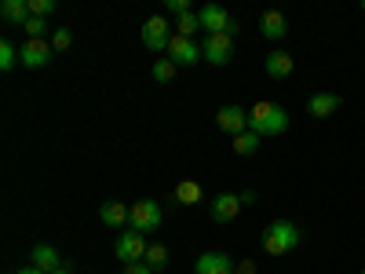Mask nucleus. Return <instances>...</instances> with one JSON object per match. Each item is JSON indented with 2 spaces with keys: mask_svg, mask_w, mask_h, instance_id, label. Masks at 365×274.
<instances>
[{
  "mask_svg": "<svg viewBox=\"0 0 365 274\" xmlns=\"http://www.w3.org/2000/svg\"><path fill=\"white\" fill-rule=\"evenodd\" d=\"M299 227L296 223H289V220H274L267 230H263V253L267 256H285V253H292L296 245H299Z\"/></svg>",
  "mask_w": 365,
  "mask_h": 274,
  "instance_id": "obj_2",
  "label": "nucleus"
},
{
  "mask_svg": "<svg viewBox=\"0 0 365 274\" xmlns=\"http://www.w3.org/2000/svg\"><path fill=\"white\" fill-rule=\"evenodd\" d=\"M241 208H245V205H241V194H220L216 201L208 205V216L216 223H230V220H237Z\"/></svg>",
  "mask_w": 365,
  "mask_h": 274,
  "instance_id": "obj_11",
  "label": "nucleus"
},
{
  "mask_svg": "<svg viewBox=\"0 0 365 274\" xmlns=\"http://www.w3.org/2000/svg\"><path fill=\"white\" fill-rule=\"evenodd\" d=\"M361 11H365V4H361Z\"/></svg>",
  "mask_w": 365,
  "mask_h": 274,
  "instance_id": "obj_33",
  "label": "nucleus"
},
{
  "mask_svg": "<svg viewBox=\"0 0 365 274\" xmlns=\"http://www.w3.org/2000/svg\"><path fill=\"white\" fill-rule=\"evenodd\" d=\"M168 11H172V15H187L190 4H187V0H168Z\"/></svg>",
  "mask_w": 365,
  "mask_h": 274,
  "instance_id": "obj_28",
  "label": "nucleus"
},
{
  "mask_svg": "<svg viewBox=\"0 0 365 274\" xmlns=\"http://www.w3.org/2000/svg\"><path fill=\"white\" fill-rule=\"evenodd\" d=\"M143 263L150 267V270H165L168 267V249L161 245V241H154V245L146 249V256H143Z\"/></svg>",
  "mask_w": 365,
  "mask_h": 274,
  "instance_id": "obj_21",
  "label": "nucleus"
},
{
  "mask_svg": "<svg viewBox=\"0 0 365 274\" xmlns=\"http://www.w3.org/2000/svg\"><path fill=\"white\" fill-rule=\"evenodd\" d=\"M201 55H205V63H212V66H227L230 59H234V37L208 34L205 44H201Z\"/></svg>",
  "mask_w": 365,
  "mask_h": 274,
  "instance_id": "obj_6",
  "label": "nucleus"
},
{
  "mask_svg": "<svg viewBox=\"0 0 365 274\" xmlns=\"http://www.w3.org/2000/svg\"><path fill=\"white\" fill-rule=\"evenodd\" d=\"M175 77V63H172V59H158V63H154V81H172Z\"/></svg>",
  "mask_w": 365,
  "mask_h": 274,
  "instance_id": "obj_25",
  "label": "nucleus"
},
{
  "mask_svg": "<svg viewBox=\"0 0 365 274\" xmlns=\"http://www.w3.org/2000/svg\"><path fill=\"white\" fill-rule=\"evenodd\" d=\"M139 37H143V44H146L150 51H165V48H168V41H172L175 34H172V26H168V19H165V15H154V19H146V22H143Z\"/></svg>",
  "mask_w": 365,
  "mask_h": 274,
  "instance_id": "obj_4",
  "label": "nucleus"
},
{
  "mask_svg": "<svg viewBox=\"0 0 365 274\" xmlns=\"http://www.w3.org/2000/svg\"><path fill=\"white\" fill-rule=\"evenodd\" d=\"M197 29H201V19H197V11L179 15V22H175V34H179V37H194Z\"/></svg>",
  "mask_w": 365,
  "mask_h": 274,
  "instance_id": "obj_22",
  "label": "nucleus"
},
{
  "mask_svg": "<svg viewBox=\"0 0 365 274\" xmlns=\"http://www.w3.org/2000/svg\"><path fill=\"white\" fill-rule=\"evenodd\" d=\"M259 150V136L256 132H241V136H234V154L237 158H252Z\"/></svg>",
  "mask_w": 365,
  "mask_h": 274,
  "instance_id": "obj_20",
  "label": "nucleus"
},
{
  "mask_svg": "<svg viewBox=\"0 0 365 274\" xmlns=\"http://www.w3.org/2000/svg\"><path fill=\"white\" fill-rule=\"evenodd\" d=\"M99 220H103L106 227L120 230V227H128V223H132V208H128V205H120V201H106V205L99 208Z\"/></svg>",
  "mask_w": 365,
  "mask_h": 274,
  "instance_id": "obj_16",
  "label": "nucleus"
},
{
  "mask_svg": "<svg viewBox=\"0 0 365 274\" xmlns=\"http://www.w3.org/2000/svg\"><path fill=\"white\" fill-rule=\"evenodd\" d=\"M0 15H4V22H11V26H26L29 19H34L29 0H4V4H0Z\"/></svg>",
  "mask_w": 365,
  "mask_h": 274,
  "instance_id": "obj_18",
  "label": "nucleus"
},
{
  "mask_svg": "<svg viewBox=\"0 0 365 274\" xmlns=\"http://www.w3.org/2000/svg\"><path fill=\"white\" fill-rule=\"evenodd\" d=\"M19 63H22L26 70L48 66V63H51V44H48V41H26V44L19 48Z\"/></svg>",
  "mask_w": 365,
  "mask_h": 274,
  "instance_id": "obj_8",
  "label": "nucleus"
},
{
  "mask_svg": "<svg viewBox=\"0 0 365 274\" xmlns=\"http://www.w3.org/2000/svg\"><path fill=\"white\" fill-rule=\"evenodd\" d=\"M146 249H150V241H146V234H139V230H125L117 238V245H113V253H117V260H125V263H143V256H146Z\"/></svg>",
  "mask_w": 365,
  "mask_h": 274,
  "instance_id": "obj_5",
  "label": "nucleus"
},
{
  "mask_svg": "<svg viewBox=\"0 0 365 274\" xmlns=\"http://www.w3.org/2000/svg\"><path fill=\"white\" fill-rule=\"evenodd\" d=\"M29 263H34L37 270H44V274H51V270L63 267V260H58V253H55L51 245H37L34 256H29Z\"/></svg>",
  "mask_w": 365,
  "mask_h": 274,
  "instance_id": "obj_19",
  "label": "nucleus"
},
{
  "mask_svg": "<svg viewBox=\"0 0 365 274\" xmlns=\"http://www.w3.org/2000/svg\"><path fill=\"white\" fill-rule=\"evenodd\" d=\"M285 128H289L285 106L270 103V99H259V103L249 110V132H256L259 139H263V136H282Z\"/></svg>",
  "mask_w": 365,
  "mask_h": 274,
  "instance_id": "obj_1",
  "label": "nucleus"
},
{
  "mask_svg": "<svg viewBox=\"0 0 365 274\" xmlns=\"http://www.w3.org/2000/svg\"><path fill=\"white\" fill-rule=\"evenodd\" d=\"M161 220H165V212H161V205L158 201H150V198H143V201H135L132 205V230H139V234H154L158 227H161Z\"/></svg>",
  "mask_w": 365,
  "mask_h": 274,
  "instance_id": "obj_3",
  "label": "nucleus"
},
{
  "mask_svg": "<svg viewBox=\"0 0 365 274\" xmlns=\"http://www.w3.org/2000/svg\"><path fill=\"white\" fill-rule=\"evenodd\" d=\"M216 125H220V132H227V136L249 132V110H241V106H223V110L216 113Z\"/></svg>",
  "mask_w": 365,
  "mask_h": 274,
  "instance_id": "obj_10",
  "label": "nucleus"
},
{
  "mask_svg": "<svg viewBox=\"0 0 365 274\" xmlns=\"http://www.w3.org/2000/svg\"><path fill=\"white\" fill-rule=\"evenodd\" d=\"M120 274H154V270H150L146 263H125V270H120Z\"/></svg>",
  "mask_w": 365,
  "mask_h": 274,
  "instance_id": "obj_29",
  "label": "nucleus"
},
{
  "mask_svg": "<svg viewBox=\"0 0 365 274\" xmlns=\"http://www.w3.org/2000/svg\"><path fill=\"white\" fill-rule=\"evenodd\" d=\"M263 70H267V77H274V81H285V77L296 70V63H292L289 51H270V55L263 59Z\"/></svg>",
  "mask_w": 365,
  "mask_h": 274,
  "instance_id": "obj_15",
  "label": "nucleus"
},
{
  "mask_svg": "<svg viewBox=\"0 0 365 274\" xmlns=\"http://www.w3.org/2000/svg\"><path fill=\"white\" fill-rule=\"evenodd\" d=\"M19 66V48L11 44V41H0V70H15Z\"/></svg>",
  "mask_w": 365,
  "mask_h": 274,
  "instance_id": "obj_23",
  "label": "nucleus"
},
{
  "mask_svg": "<svg viewBox=\"0 0 365 274\" xmlns=\"http://www.w3.org/2000/svg\"><path fill=\"white\" fill-rule=\"evenodd\" d=\"M51 274H73V270H70V267L63 263V267H58V270H51Z\"/></svg>",
  "mask_w": 365,
  "mask_h": 274,
  "instance_id": "obj_32",
  "label": "nucleus"
},
{
  "mask_svg": "<svg viewBox=\"0 0 365 274\" xmlns=\"http://www.w3.org/2000/svg\"><path fill=\"white\" fill-rule=\"evenodd\" d=\"M29 11L41 15V19H48V15L55 11V0H29Z\"/></svg>",
  "mask_w": 365,
  "mask_h": 274,
  "instance_id": "obj_27",
  "label": "nucleus"
},
{
  "mask_svg": "<svg viewBox=\"0 0 365 274\" xmlns=\"http://www.w3.org/2000/svg\"><path fill=\"white\" fill-rule=\"evenodd\" d=\"M73 44V34H70V29H55V34H51V51H66Z\"/></svg>",
  "mask_w": 365,
  "mask_h": 274,
  "instance_id": "obj_26",
  "label": "nucleus"
},
{
  "mask_svg": "<svg viewBox=\"0 0 365 274\" xmlns=\"http://www.w3.org/2000/svg\"><path fill=\"white\" fill-rule=\"evenodd\" d=\"M201 201H205L201 183H194V179H179V183H175V191H172V205H201Z\"/></svg>",
  "mask_w": 365,
  "mask_h": 274,
  "instance_id": "obj_17",
  "label": "nucleus"
},
{
  "mask_svg": "<svg viewBox=\"0 0 365 274\" xmlns=\"http://www.w3.org/2000/svg\"><path fill=\"white\" fill-rule=\"evenodd\" d=\"M168 59H172L175 66H194L197 59H205V55H201V48H197L190 37H179V34H175V37L168 41Z\"/></svg>",
  "mask_w": 365,
  "mask_h": 274,
  "instance_id": "obj_9",
  "label": "nucleus"
},
{
  "mask_svg": "<svg viewBox=\"0 0 365 274\" xmlns=\"http://www.w3.org/2000/svg\"><path fill=\"white\" fill-rule=\"evenodd\" d=\"M15 274H44V270H37L34 263H29V267H22V270H15Z\"/></svg>",
  "mask_w": 365,
  "mask_h": 274,
  "instance_id": "obj_31",
  "label": "nucleus"
},
{
  "mask_svg": "<svg viewBox=\"0 0 365 274\" xmlns=\"http://www.w3.org/2000/svg\"><path fill=\"white\" fill-rule=\"evenodd\" d=\"M234 274H256V260H241V263L234 267Z\"/></svg>",
  "mask_w": 365,
  "mask_h": 274,
  "instance_id": "obj_30",
  "label": "nucleus"
},
{
  "mask_svg": "<svg viewBox=\"0 0 365 274\" xmlns=\"http://www.w3.org/2000/svg\"><path fill=\"white\" fill-rule=\"evenodd\" d=\"M197 19H201V29H208V34H227V37H234V34H237L234 19H230L220 4H205V8L197 11Z\"/></svg>",
  "mask_w": 365,
  "mask_h": 274,
  "instance_id": "obj_7",
  "label": "nucleus"
},
{
  "mask_svg": "<svg viewBox=\"0 0 365 274\" xmlns=\"http://www.w3.org/2000/svg\"><path fill=\"white\" fill-rule=\"evenodd\" d=\"M361 274H365V270H361Z\"/></svg>",
  "mask_w": 365,
  "mask_h": 274,
  "instance_id": "obj_34",
  "label": "nucleus"
},
{
  "mask_svg": "<svg viewBox=\"0 0 365 274\" xmlns=\"http://www.w3.org/2000/svg\"><path fill=\"white\" fill-rule=\"evenodd\" d=\"M336 110H340V96H336V91H314V96L307 99V113L318 117V121L332 117Z\"/></svg>",
  "mask_w": 365,
  "mask_h": 274,
  "instance_id": "obj_13",
  "label": "nucleus"
},
{
  "mask_svg": "<svg viewBox=\"0 0 365 274\" xmlns=\"http://www.w3.org/2000/svg\"><path fill=\"white\" fill-rule=\"evenodd\" d=\"M259 34H263L267 41H282V37L289 34V19H285L282 11H263V15H259Z\"/></svg>",
  "mask_w": 365,
  "mask_h": 274,
  "instance_id": "obj_14",
  "label": "nucleus"
},
{
  "mask_svg": "<svg viewBox=\"0 0 365 274\" xmlns=\"http://www.w3.org/2000/svg\"><path fill=\"white\" fill-rule=\"evenodd\" d=\"M234 260L227 253H201L194 263V274H234Z\"/></svg>",
  "mask_w": 365,
  "mask_h": 274,
  "instance_id": "obj_12",
  "label": "nucleus"
},
{
  "mask_svg": "<svg viewBox=\"0 0 365 274\" xmlns=\"http://www.w3.org/2000/svg\"><path fill=\"white\" fill-rule=\"evenodd\" d=\"M22 29H26V37H29V41H44V34H48V19L34 15V19H29Z\"/></svg>",
  "mask_w": 365,
  "mask_h": 274,
  "instance_id": "obj_24",
  "label": "nucleus"
}]
</instances>
